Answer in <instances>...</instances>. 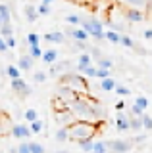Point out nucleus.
Instances as JSON below:
<instances>
[{"label":"nucleus","instance_id":"nucleus-1","mask_svg":"<svg viewBox=\"0 0 152 153\" xmlns=\"http://www.w3.org/2000/svg\"><path fill=\"white\" fill-rule=\"evenodd\" d=\"M69 111L75 115V117L83 119V121H96V119L102 117L100 113V105L89 102L87 98H81V96H77L75 100H71V102L68 103Z\"/></svg>","mask_w":152,"mask_h":153},{"label":"nucleus","instance_id":"nucleus-2","mask_svg":"<svg viewBox=\"0 0 152 153\" xmlns=\"http://www.w3.org/2000/svg\"><path fill=\"white\" fill-rule=\"evenodd\" d=\"M68 128H69L71 142H79V140H85V138H94V134H96V124L89 123V121H79V123L73 121L68 124Z\"/></svg>","mask_w":152,"mask_h":153},{"label":"nucleus","instance_id":"nucleus-3","mask_svg":"<svg viewBox=\"0 0 152 153\" xmlns=\"http://www.w3.org/2000/svg\"><path fill=\"white\" fill-rule=\"evenodd\" d=\"M81 27L89 33V36L93 38L94 42H102L106 38V29H104V23L96 17H83Z\"/></svg>","mask_w":152,"mask_h":153},{"label":"nucleus","instance_id":"nucleus-4","mask_svg":"<svg viewBox=\"0 0 152 153\" xmlns=\"http://www.w3.org/2000/svg\"><path fill=\"white\" fill-rule=\"evenodd\" d=\"M60 84H65V86H69V88H73L75 92H81V94H85L89 90V84H87V80H85L83 73H64V75H60Z\"/></svg>","mask_w":152,"mask_h":153},{"label":"nucleus","instance_id":"nucleus-5","mask_svg":"<svg viewBox=\"0 0 152 153\" xmlns=\"http://www.w3.org/2000/svg\"><path fill=\"white\" fill-rule=\"evenodd\" d=\"M121 8V13H123V17L127 19L129 23H142L146 19V12H142V10H137V8Z\"/></svg>","mask_w":152,"mask_h":153},{"label":"nucleus","instance_id":"nucleus-6","mask_svg":"<svg viewBox=\"0 0 152 153\" xmlns=\"http://www.w3.org/2000/svg\"><path fill=\"white\" fill-rule=\"evenodd\" d=\"M108 143H110V151L112 153H129L133 149V142L129 140H108Z\"/></svg>","mask_w":152,"mask_h":153},{"label":"nucleus","instance_id":"nucleus-7","mask_svg":"<svg viewBox=\"0 0 152 153\" xmlns=\"http://www.w3.org/2000/svg\"><path fill=\"white\" fill-rule=\"evenodd\" d=\"M12 90L20 96V98H27V96H31V86L27 84L21 76H20V79H12Z\"/></svg>","mask_w":152,"mask_h":153},{"label":"nucleus","instance_id":"nucleus-8","mask_svg":"<svg viewBox=\"0 0 152 153\" xmlns=\"http://www.w3.org/2000/svg\"><path fill=\"white\" fill-rule=\"evenodd\" d=\"M117 6H123V8H137V10H142V12L148 13L150 10V0H116Z\"/></svg>","mask_w":152,"mask_h":153},{"label":"nucleus","instance_id":"nucleus-9","mask_svg":"<svg viewBox=\"0 0 152 153\" xmlns=\"http://www.w3.org/2000/svg\"><path fill=\"white\" fill-rule=\"evenodd\" d=\"M12 136L14 138H17V140H27V138L31 136V126H27V124H23V123H17V124H12Z\"/></svg>","mask_w":152,"mask_h":153},{"label":"nucleus","instance_id":"nucleus-10","mask_svg":"<svg viewBox=\"0 0 152 153\" xmlns=\"http://www.w3.org/2000/svg\"><path fill=\"white\" fill-rule=\"evenodd\" d=\"M65 35H68L69 38H73V40H89V33L85 31V29L81 25H71L65 29Z\"/></svg>","mask_w":152,"mask_h":153},{"label":"nucleus","instance_id":"nucleus-11","mask_svg":"<svg viewBox=\"0 0 152 153\" xmlns=\"http://www.w3.org/2000/svg\"><path fill=\"white\" fill-rule=\"evenodd\" d=\"M58 98L64 100V103L68 105L71 100L77 98V92H75L73 88H69V86H65V84H60V88H58Z\"/></svg>","mask_w":152,"mask_h":153},{"label":"nucleus","instance_id":"nucleus-12","mask_svg":"<svg viewBox=\"0 0 152 153\" xmlns=\"http://www.w3.org/2000/svg\"><path fill=\"white\" fill-rule=\"evenodd\" d=\"M120 44H121V46H125V48H129V50H135L137 54H141V56H144V54H146V50L139 48V44H137V42L133 40L131 36H127V35H121V36H120Z\"/></svg>","mask_w":152,"mask_h":153},{"label":"nucleus","instance_id":"nucleus-13","mask_svg":"<svg viewBox=\"0 0 152 153\" xmlns=\"http://www.w3.org/2000/svg\"><path fill=\"white\" fill-rule=\"evenodd\" d=\"M116 128L120 132H127L131 130V123H129V117H127L123 111H117V117H116Z\"/></svg>","mask_w":152,"mask_h":153},{"label":"nucleus","instance_id":"nucleus-14","mask_svg":"<svg viewBox=\"0 0 152 153\" xmlns=\"http://www.w3.org/2000/svg\"><path fill=\"white\" fill-rule=\"evenodd\" d=\"M42 40L50 42V44H62V42L65 40V35L62 31H50V33H46V35L42 36Z\"/></svg>","mask_w":152,"mask_h":153},{"label":"nucleus","instance_id":"nucleus-15","mask_svg":"<svg viewBox=\"0 0 152 153\" xmlns=\"http://www.w3.org/2000/svg\"><path fill=\"white\" fill-rule=\"evenodd\" d=\"M33 63H35V57L31 54H25L20 57V61H17V67H20L21 71H31L33 69Z\"/></svg>","mask_w":152,"mask_h":153},{"label":"nucleus","instance_id":"nucleus-16","mask_svg":"<svg viewBox=\"0 0 152 153\" xmlns=\"http://www.w3.org/2000/svg\"><path fill=\"white\" fill-rule=\"evenodd\" d=\"M42 61H44L46 65H52L54 61H58V50H54V48H48V50L42 52Z\"/></svg>","mask_w":152,"mask_h":153},{"label":"nucleus","instance_id":"nucleus-17","mask_svg":"<svg viewBox=\"0 0 152 153\" xmlns=\"http://www.w3.org/2000/svg\"><path fill=\"white\" fill-rule=\"evenodd\" d=\"M23 12H25V19L29 23H35L37 19H39V12H37V6H33V4H27L25 8H23Z\"/></svg>","mask_w":152,"mask_h":153},{"label":"nucleus","instance_id":"nucleus-18","mask_svg":"<svg viewBox=\"0 0 152 153\" xmlns=\"http://www.w3.org/2000/svg\"><path fill=\"white\" fill-rule=\"evenodd\" d=\"M89 65H93V56H91V52H83V54L79 56V59H77V69L81 71V69H85V67H89Z\"/></svg>","mask_w":152,"mask_h":153},{"label":"nucleus","instance_id":"nucleus-19","mask_svg":"<svg viewBox=\"0 0 152 153\" xmlns=\"http://www.w3.org/2000/svg\"><path fill=\"white\" fill-rule=\"evenodd\" d=\"M116 86H117V82L112 79V76H106V79L100 80V88L104 92H112V90H116Z\"/></svg>","mask_w":152,"mask_h":153},{"label":"nucleus","instance_id":"nucleus-20","mask_svg":"<svg viewBox=\"0 0 152 153\" xmlns=\"http://www.w3.org/2000/svg\"><path fill=\"white\" fill-rule=\"evenodd\" d=\"M93 151H94V153H112V151H110V143H108V142H104V140L94 142Z\"/></svg>","mask_w":152,"mask_h":153},{"label":"nucleus","instance_id":"nucleus-21","mask_svg":"<svg viewBox=\"0 0 152 153\" xmlns=\"http://www.w3.org/2000/svg\"><path fill=\"white\" fill-rule=\"evenodd\" d=\"M69 67V61H54V63L50 65V75H58V73H62V71H65Z\"/></svg>","mask_w":152,"mask_h":153},{"label":"nucleus","instance_id":"nucleus-22","mask_svg":"<svg viewBox=\"0 0 152 153\" xmlns=\"http://www.w3.org/2000/svg\"><path fill=\"white\" fill-rule=\"evenodd\" d=\"M69 140V128H68V124L65 126H62L56 130V142H68Z\"/></svg>","mask_w":152,"mask_h":153},{"label":"nucleus","instance_id":"nucleus-23","mask_svg":"<svg viewBox=\"0 0 152 153\" xmlns=\"http://www.w3.org/2000/svg\"><path fill=\"white\" fill-rule=\"evenodd\" d=\"M8 130H12V124H10V119H8V115L0 113V134H6Z\"/></svg>","mask_w":152,"mask_h":153},{"label":"nucleus","instance_id":"nucleus-24","mask_svg":"<svg viewBox=\"0 0 152 153\" xmlns=\"http://www.w3.org/2000/svg\"><path fill=\"white\" fill-rule=\"evenodd\" d=\"M0 16H2V21L4 23H10L12 21V12H10V6H8V4L0 2Z\"/></svg>","mask_w":152,"mask_h":153},{"label":"nucleus","instance_id":"nucleus-25","mask_svg":"<svg viewBox=\"0 0 152 153\" xmlns=\"http://www.w3.org/2000/svg\"><path fill=\"white\" fill-rule=\"evenodd\" d=\"M77 146L81 147V149H83L85 153H89V151H93L94 140H93V138H85V140H79V142H77Z\"/></svg>","mask_w":152,"mask_h":153},{"label":"nucleus","instance_id":"nucleus-26","mask_svg":"<svg viewBox=\"0 0 152 153\" xmlns=\"http://www.w3.org/2000/svg\"><path fill=\"white\" fill-rule=\"evenodd\" d=\"M120 36L121 33H117L116 29H108L106 31V40H110L112 44H120Z\"/></svg>","mask_w":152,"mask_h":153},{"label":"nucleus","instance_id":"nucleus-27","mask_svg":"<svg viewBox=\"0 0 152 153\" xmlns=\"http://www.w3.org/2000/svg\"><path fill=\"white\" fill-rule=\"evenodd\" d=\"M6 75L10 76V79H20V76H21V69L17 65H8L6 67Z\"/></svg>","mask_w":152,"mask_h":153},{"label":"nucleus","instance_id":"nucleus-28","mask_svg":"<svg viewBox=\"0 0 152 153\" xmlns=\"http://www.w3.org/2000/svg\"><path fill=\"white\" fill-rule=\"evenodd\" d=\"M129 123H131V130H135V132H139L141 128H142V119L141 117L131 115V117H129Z\"/></svg>","mask_w":152,"mask_h":153},{"label":"nucleus","instance_id":"nucleus-29","mask_svg":"<svg viewBox=\"0 0 152 153\" xmlns=\"http://www.w3.org/2000/svg\"><path fill=\"white\" fill-rule=\"evenodd\" d=\"M14 35V27H12V23H2L0 25V36H12Z\"/></svg>","mask_w":152,"mask_h":153},{"label":"nucleus","instance_id":"nucleus-30","mask_svg":"<svg viewBox=\"0 0 152 153\" xmlns=\"http://www.w3.org/2000/svg\"><path fill=\"white\" fill-rule=\"evenodd\" d=\"M29 126H31V132H33V134H41L42 128H44V123H42L41 119H35V121H33Z\"/></svg>","mask_w":152,"mask_h":153},{"label":"nucleus","instance_id":"nucleus-31","mask_svg":"<svg viewBox=\"0 0 152 153\" xmlns=\"http://www.w3.org/2000/svg\"><path fill=\"white\" fill-rule=\"evenodd\" d=\"M25 40H27V44H29V46H39L41 44V36L37 35V33H29V35L25 36Z\"/></svg>","mask_w":152,"mask_h":153},{"label":"nucleus","instance_id":"nucleus-32","mask_svg":"<svg viewBox=\"0 0 152 153\" xmlns=\"http://www.w3.org/2000/svg\"><path fill=\"white\" fill-rule=\"evenodd\" d=\"M83 17L77 16V13H69V16H65V23H69V25H81Z\"/></svg>","mask_w":152,"mask_h":153},{"label":"nucleus","instance_id":"nucleus-33","mask_svg":"<svg viewBox=\"0 0 152 153\" xmlns=\"http://www.w3.org/2000/svg\"><path fill=\"white\" fill-rule=\"evenodd\" d=\"M135 105L141 107L142 111H146V107H148V98H144V96H137V98H135Z\"/></svg>","mask_w":152,"mask_h":153},{"label":"nucleus","instance_id":"nucleus-34","mask_svg":"<svg viewBox=\"0 0 152 153\" xmlns=\"http://www.w3.org/2000/svg\"><path fill=\"white\" fill-rule=\"evenodd\" d=\"M96 69H98V67H94V65H89V67H85V69H81L79 73H83L85 76L93 79V76H96Z\"/></svg>","mask_w":152,"mask_h":153},{"label":"nucleus","instance_id":"nucleus-35","mask_svg":"<svg viewBox=\"0 0 152 153\" xmlns=\"http://www.w3.org/2000/svg\"><path fill=\"white\" fill-rule=\"evenodd\" d=\"M96 63H98V67H104V69H112V59H110V57H98V61H96Z\"/></svg>","mask_w":152,"mask_h":153},{"label":"nucleus","instance_id":"nucleus-36","mask_svg":"<svg viewBox=\"0 0 152 153\" xmlns=\"http://www.w3.org/2000/svg\"><path fill=\"white\" fill-rule=\"evenodd\" d=\"M141 119H142V128H146V130H152V117H150V115L142 113Z\"/></svg>","mask_w":152,"mask_h":153},{"label":"nucleus","instance_id":"nucleus-37","mask_svg":"<svg viewBox=\"0 0 152 153\" xmlns=\"http://www.w3.org/2000/svg\"><path fill=\"white\" fill-rule=\"evenodd\" d=\"M35 119H39L37 109H27V111H25V121H27V123H33Z\"/></svg>","mask_w":152,"mask_h":153},{"label":"nucleus","instance_id":"nucleus-38","mask_svg":"<svg viewBox=\"0 0 152 153\" xmlns=\"http://www.w3.org/2000/svg\"><path fill=\"white\" fill-rule=\"evenodd\" d=\"M31 153H44V146H41L39 142H29Z\"/></svg>","mask_w":152,"mask_h":153},{"label":"nucleus","instance_id":"nucleus-39","mask_svg":"<svg viewBox=\"0 0 152 153\" xmlns=\"http://www.w3.org/2000/svg\"><path fill=\"white\" fill-rule=\"evenodd\" d=\"M29 54L35 57V59L42 57V50H41V46H29Z\"/></svg>","mask_w":152,"mask_h":153},{"label":"nucleus","instance_id":"nucleus-40","mask_svg":"<svg viewBox=\"0 0 152 153\" xmlns=\"http://www.w3.org/2000/svg\"><path fill=\"white\" fill-rule=\"evenodd\" d=\"M37 12H39V16H48L50 13V6H46V4H39V6H37Z\"/></svg>","mask_w":152,"mask_h":153},{"label":"nucleus","instance_id":"nucleus-41","mask_svg":"<svg viewBox=\"0 0 152 153\" xmlns=\"http://www.w3.org/2000/svg\"><path fill=\"white\" fill-rule=\"evenodd\" d=\"M96 76H98V79H106V76H110V69H104V67H98V69H96Z\"/></svg>","mask_w":152,"mask_h":153},{"label":"nucleus","instance_id":"nucleus-42","mask_svg":"<svg viewBox=\"0 0 152 153\" xmlns=\"http://www.w3.org/2000/svg\"><path fill=\"white\" fill-rule=\"evenodd\" d=\"M17 153H31V147H29V142L23 140L20 143V147H17Z\"/></svg>","mask_w":152,"mask_h":153},{"label":"nucleus","instance_id":"nucleus-43","mask_svg":"<svg viewBox=\"0 0 152 153\" xmlns=\"http://www.w3.org/2000/svg\"><path fill=\"white\" fill-rule=\"evenodd\" d=\"M33 80H35V82H44V80H46V73H42V71H37V73L33 75Z\"/></svg>","mask_w":152,"mask_h":153},{"label":"nucleus","instance_id":"nucleus-44","mask_svg":"<svg viewBox=\"0 0 152 153\" xmlns=\"http://www.w3.org/2000/svg\"><path fill=\"white\" fill-rule=\"evenodd\" d=\"M129 92H131V90L127 88V86H121V84L116 86V94H117V96H127Z\"/></svg>","mask_w":152,"mask_h":153},{"label":"nucleus","instance_id":"nucleus-45","mask_svg":"<svg viewBox=\"0 0 152 153\" xmlns=\"http://www.w3.org/2000/svg\"><path fill=\"white\" fill-rule=\"evenodd\" d=\"M6 44H8V48H10V50H12V48H16L17 42H16V38H14V35H12V36H6Z\"/></svg>","mask_w":152,"mask_h":153},{"label":"nucleus","instance_id":"nucleus-46","mask_svg":"<svg viewBox=\"0 0 152 153\" xmlns=\"http://www.w3.org/2000/svg\"><path fill=\"white\" fill-rule=\"evenodd\" d=\"M142 113H144V111H142V109L141 107H137V105L135 103H133V107H131V115H135V117H141V115Z\"/></svg>","mask_w":152,"mask_h":153},{"label":"nucleus","instance_id":"nucleus-47","mask_svg":"<svg viewBox=\"0 0 152 153\" xmlns=\"http://www.w3.org/2000/svg\"><path fill=\"white\" fill-rule=\"evenodd\" d=\"M8 50H10V48H8V44H6V38L0 36V52L4 54V52H8Z\"/></svg>","mask_w":152,"mask_h":153},{"label":"nucleus","instance_id":"nucleus-48","mask_svg":"<svg viewBox=\"0 0 152 153\" xmlns=\"http://www.w3.org/2000/svg\"><path fill=\"white\" fill-rule=\"evenodd\" d=\"M123 109H125V103H123L121 100H120V102L116 103V111H123Z\"/></svg>","mask_w":152,"mask_h":153},{"label":"nucleus","instance_id":"nucleus-49","mask_svg":"<svg viewBox=\"0 0 152 153\" xmlns=\"http://www.w3.org/2000/svg\"><path fill=\"white\" fill-rule=\"evenodd\" d=\"M142 36H144V38H148V40H152V29H146V31L142 33Z\"/></svg>","mask_w":152,"mask_h":153},{"label":"nucleus","instance_id":"nucleus-50","mask_svg":"<svg viewBox=\"0 0 152 153\" xmlns=\"http://www.w3.org/2000/svg\"><path fill=\"white\" fill-rule=\"evenodd\" d=\"M69 2H75V4H83V2H89V0H69Z\"/></svg>","mask_w":152,"mask_h":153},{"label":"nucleus","instance_id":"nucleus-51","mask_svg":"<svg viewBox=\"0 0 152 153\" xmlns=\"http://www.w3.org/2000/svg\"><path fill=\"white\" fill-rule=\"evenodd\" d=\"M52 2H54V0H42V4H46V6H50Z\"/></svg>","mask_w":152,"mask_h":153},{"label":"nucleus","instance_id":"nucleus-52","mask_svg":"<svg viewBox=\"0 0 152 153\" xmlns=\"http://www.w3.org/2000/svg\"><path fill=\"white\" fill-rule=\"evenodd\" d=\"M10 153H17V147H10Z\"/></svg>","mask_w":152,"mask_h":153},{"label":"nucleus","instance_id":"nucleus-53","mask_svg":"<svg viewBox=\"0 0 152 153\" xmlns=\"http://www.w3.org/2000/svg\"><path fill=\"white\" fill-rule=\"evenodd\" d=\"M2 23H4V21H2V16H0V25H2Z\"/></svg>","mask_w":152,"mask_h":153},{"label":"nucleus","instance_id":"nucleus-54","mask_svg":"<svg viewBox=\"0 0 152 153\" xmlns=\"http://www.w3.org/2000/svg\"><path fill=\"white\" fill-rule=\"evenodd\" d=\"M58 153H65V151H58Z\"/></svg>","mask_w":152,"mask_h":153},{"label":"nucleus","instance_id":"nucleus-55","mask_svg":"<svg viewBox=\"0 0 152 153\" xmlns=\"http://www.w3.org/2000/svg\"><path fill=\"white\" fill-rule=\"evenodd\" d=\"M89 153H94V151H89Z\"/></svg>","mask_w":152,"mask_h":153}]
</instances>
